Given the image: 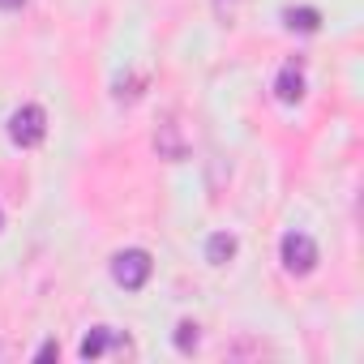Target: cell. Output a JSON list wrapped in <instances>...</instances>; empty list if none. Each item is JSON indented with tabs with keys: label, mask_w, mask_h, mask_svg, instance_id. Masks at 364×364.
<instances>
[{
	"label": "cell",
	"mask_w": 364,
	"mask_h": 364,
	"mask_svg": "<svg viewBox=\"0 0 364 364\" xmlns=\"http://www.w3.org/2000/svg\"><path fill=\"white\" fill-rule=\"evenodd\" d=\"M48 137V112L39 103H26L9 116V141L22 146V150H35L39 141Z\"/></svg>",
	"instance_id": "obj_1"
},
{
	"label": "cell",
	"mask_w": 364,
	"mask_h": 364,
	"mask_svg": "<svg viewBox=\"0 0 364 364\" xmlns=\"http://www.w3.org/2000/svg\"><path fill=\"white\" fill-rule=\"evenodd\" d=\"M150 270H154V262H150L146 249H124V253L112 257V279H116L124 291H141L146 279H150Z\"/></svg>",
	"instance_id": "obj_2"
},
{
	"label": "cell",
	"mask_w": 364,
	"mask_h": 364,
	"mask_svg": "<svg viewBox=\"0 0 364 364\" xmlns=\"http://www.w3.org/2000/svg\"><path fill=\"white\" fill-rule=\"evenodd\" d=\"M279 257H283V266H287L291 274H313V266H317V245H313V236H304V232H287L283 245H279Z\"/></svg>",
	"instance_id": "obj_3"
},
{
	"label": "cell",
	"mask_w": 364,
	"mask_h": 364,
	"mask_svg": "<svg viewBox=\"0 0 364 364\" xmlns=\"http://www.w3.org/2000/svg\"><path fill=\"white\" fill-rule=\"evenodd\" d=\"M274 95H279L283 103H300V99H304V69H300V60H287V65L279 69Z\"/></svg>",
	"instance_id": "obj_4"
},
{
	"label": "cell",
	"mask_w": 364,
	"mask_h": 364,
	"mask_svg": "<svg viewBox=\"0 0 364 364\" xmlns=\"http://www.w3.org/2000/svg\"><path fill=\"white\" fill-rule=\"evenodd\" d=\"M236 257V236L232 232H215L210 240H206V262L210 266H228Z\"/></svg>",
	"instance_id": "obj_5"
},
{
	"label": "cell",
	"mask_w": 364,
	"mask_h": 364,
	"mask_svg": "<svg viewBox=\"0 0 364 364\" xmlns=\"http://www.w3.org/2000/svg\"><path fill=\"white\" fill-rule=\"evenodd\" d=\"M120 338L112 334V326H95L86 338H82V360H95V355H103L107 347H116Z\"/></svg>",
	"instance_id": "obj_6"
},
{
	"label": "cell",
	"mask_w": 364,
	"mask_h": 364,
	"mask_svg": "<svg viewBox=\"0 0 364 364\" xmlns=\"http://www.w3.org/2000/svg\"><path fill=\"white\" fill-rule=\"evenodd\" d=\"M154 146H159V154H163V159H185V141H180V133H176V124H171V120L159 129Z\"/></svg>",
	"instance_id": "obj_7"
},
{
	"label": "cell",
	"mask_w": 364,
	"mask_h": 364,
	"mask_svg": "<svg viewBox=\"0 0 364 364\" xmlns=\"http://www.w3.org/2000/svg\"><path fill=\"white\" fill-rule=\"evenodd\" d=\"M283 22H287V31L313 35V31L321 26V14H317V9H287V14H283Z\"/></svg>",
	"instance_id": "obj_8"
},
{
	"label": "cell",
	"mask_w": 364,
	"mask_h": 364,
	"mask_svg": "<svg viewBox=\"0 0 364 364\" xmlns=\"http://www.w3.org/2000/svg\"><path fill=\"white\" fill-rule=\"evenodd\" d=\"M176 347L185 351V355L198 351V326H193V321H180V326H176Z\"/></svg>",
	"instance_id": "obj_9"
},
{
	"label": "cell",
	"mask_w": 364,
	"mask_h": 364,
	"mask_svg": "<svg viewBox=\"0 0 364 364\" xmlns=\"http://www.w3.org/2000/svg\"><path fill=\"white\" fill-rule=\"evenodd\" d=\"M52 355H60V343H43L39 347V360H52Z\"/></svg>",
	"instance_id": "obj_10"
},
{
	"label": "cell",
	"mask_w": 364,
	"mask_h": 364,
	"mask_svg": "<svg viewBox=\"0 0 364 364\" xmlns=\"http://www.w3.org/2000/svg\"><path fill=\"white\" fill-rule=\"evenodd\" d=\"M26 0H0V9H22Z\"/></svg>",
	"instance_id": "obj_11"
}]
</instances>
